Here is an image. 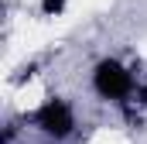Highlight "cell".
Here are the masks:
<instances>
[{
	"instance_id": "obj_2",
	"label": "cell",
	"mask_w": 147,
	"mask_h": 144,
	"mask_svg": "<svg viewBox=\"0 0 147 144\" xmlns=\"http://www.w3.org/2000/svg\"><path fill=\"white\" fill-rule=\"evenodd\" d=\"M31 127L45 141L65 144L75 137L79 130V113H75V103L65 100V96H45L34 110H31Z\"/></svg>"
},
{
	"instance_id": "obj_4",
	"label": "cell",
	"mask_w": 147,
	"mask_h": 144,
	"mask_svg": "<svg viewBox=\"0 0 147 144\" xmlns=\"http://www.w3.org/2000/svg\"><path fill=\"white\" fill-rule=\"evenodd\" d=\"M38 144H55V141H38Z\"/></svg>"
},
{
	"instance_id": "obj_1",
	"label": "cell",
	"mask_w": 147,
	"mask_h": 144,
	"mask_svg": "<svg viewBox=\"0 0 147 144\" xmlns=\"http://www.w3.org/2000/svg\"><path fill=\"white\" fill-rule=\"evenodd\" d=\"M89 89H92L99 100H106V103L127 107V103H134V96H137V89H140V79H137V72L130 69L123 58L103 55V58L92 65V72H89Z\"/></svg>"
},
{
	"instance_id": "obj_3",
	"label": "cell",
	"mask_w": 147,
	"mask_h": 144,
	"mask_svg": "<svg viewBox=\"0 0 147 144\" xmlns=\"http://www.w3.org/2000/svg\"><path fill=\"white\" fill-rule=\"evenodd\" d=\"M65 7H69V0H38V10L45 17H62Z\"/></svg>"
}]
</instances>
